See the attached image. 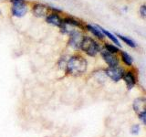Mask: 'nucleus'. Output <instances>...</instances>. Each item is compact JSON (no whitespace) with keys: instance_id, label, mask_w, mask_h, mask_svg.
<instances>
[{"instance_id":"nucleus-1","label":"nucleus","mask_w":146,"mask_h":137,"mask_svg":"<svg viewBox=\"0 0 146 137\" xmlns=\"http://www.w3.org/2000/svg\"><path fill=\"white\" fill-rule=\"evenodd\" d=\"M87 70V61L80 55H74L66 64V71L72 76H80Z\"/></svg>"},{"instance_id":"nucleus-2","label":"nucleus","mask_w":146,"mask_h":137,"mask_svg":"<svg viewBox=\"0 0 146 137\" xmlns=\"http://www.w3.org/2000/svg\"><path fill=\"white\" fill-rule=\"evenodd\" d=\"M80 49H81L90 57H95L100 52V48L97 41H95V39L90 38V37L84 36Z\"/></svg>"},{"instance_id":"nucleus-3","label":"nucleus","mask_w":146,"mask_h":137,"mask_svg":"<svg viewBox=\"0 0 146 137\" xmlns=\"http://www.w3.org/2000/svg\"><path fill=\"white\" fill-rule=\"evenodd\" d=\"M11 12L14 17H22L29 11V6L25 0H10Z\"/></svg>"},{"instance_id":"nucleus-4","label":"nucleus","mask_w":146,"mask_h":137,"mask_svg":"<svg viewBox=\"0 0 146 137\" xmlns=\"http://www.w3.org/2000/svg\"><path fill=\"white\" fill-rule=\"evenodd\" d=\"M124 72H125L124 68L119 65L113 66V67H108L106 70H105V74L114 82H118L121 80H122Z\"/></svg>"},{"instance_id":"nucleus-5","label":"nucleus","mask_w":146,"mask_h":137,"mask_svg":"<svg viewBox=\"0 0 146 137\" xmlns=\"http://www.w3.org/2000/svg\"><path fill=\"white\" fill-rule=\"evenodd\" d=\"M68 35H70L68 45H70L71 48L75 49H80L81 42H82V39H83L84 36H82V34L80 33V31L77 30V29H74L73 31H71Z\"/></svg>"},{"instance_id":"nucleus-6","label":"nucleus","mask_w":146,"mask_h":137,"mask_svg":"<svg viewBox=\"0 0 146 137\" xmlns=\"http://www.w3.org/2000/svg\"><path fill=\"white\" fill-rule=\"evenodd\" d=\"M102 57L104 59V61L107 63L109 67H113V66H118L119 65V59L116 56V54H113L110 52L106 49H102L100 50Z\"/></svg>"},{"instance_id":"nucleus-7","label":"nucleus","mask_w":146,"mask_h":137,"mask_svg":"<svg viewBox=\"0 0 146 137\" xmlns=\"http://www.w3.org/2000/svg\"><path fill=\"white\" fill-rule=\"evenodd\" d=\"M122 80L125 81L127 89L131 90L136 84V76L134 74V72L132 70H128L124 72V75L122 77Z\"/></svg>"},{"instance_id":"nucleus-8","label":"nucleus","mask_w":146,"mask_h":137,"mask_svg":"<svg viewBox=\"0 0 146 137\" xmlns=\"http://www.w3.org/2000/svg\"><path fill=\"white\" fill-rule=\"evenodd\" d=\"M48 11V7L43 4H35L32 7V13L33 15L38 17H43L47 16V13Z\"/></svg>"},{"instance_id":"nucleus-9","label":"nucleus","mask_w":146,"mask_h":137,"mask_svg":"<svg viewBox=\"0 0 146 137\" xmlns=\"http://www.w3.org/2000/svg\"><path fill=\"white\" fill-rule=\"evenodd\" d=\"M46 21H47L48 24L56 27H60V25L62 24V18L59 17L58 13H54V12H51L48 15H47Z\"/></svg>"},{"instance_id":"nucleus-10","label":"nucleus","mask_w":146,"mask_h":137,"mask_svg":"<svg viewBox=\"0 0 146 137\" xmlns=\"http://www.w3.org/2000/svg\"><path fill=\"white\" fill-rule=\"evenodd\" d=\"M145 104H146V100L143 97H139L136 98L133 100V103H132V108H133L134 112L139 113L143 111H145Z\"/></svg>"},{"instance_id":"nucleus-11","label":"nucleus","mask_w":146,"mask_h":137,"mask_svg":"<svg viewBox=\"0 0 146 137\" xmlns=\"http://www.w3.org/2000/svg\"><path fill=\"white\" fill-rule=\"evenodd\" d=\"M86 29H88L91 34L95 36L96 38H98L99 39H104V35L102 33V31L99 29V27L97 26H92V25H87Z\"/></svg>"},{"instance_id":"nucleus-12","label":"nucleus","mask_w":146,"mask_h":137,"mask_svg":"<svg viewBox=\"0 0 146 137\" xmlns=\"http://www.w3.org/2000/svg\"><path fill=\"white\" fill-rule=\"evenodd\" d=\"M62 21L64 23H66V24L68 25H70L73 27H75V29H82V24H81V22L79 21V20H77L76 18L74 17H65L64 19H62Z\"/></svg>"},{"instance_id":"nucleus-13","label":"nucleus","mask_w":146,"mask_h":137,"mask_svg":"<svg viewBox=\"0 0 146 137\" xmlns=\"http://www.w3.org/2000/svg\"><path fill=\"white\" fill-rule=\"evenodd\" d=\"M97 27H99V29H100V31H102V33L104 36L108 37V38H109L110 39H111L116 46H118V47H121V43H120V41L118 40V39H117V37H116V36H114L113 34L111 33V32H109L108 30L104 29L103 27H100V26H97Z\"/></svg>"},{"instance_id":"nucleus-14","label":"nucleus","mask_w":146,"mask_h":137,"mask_svg":"<svg viewBox=\"0 0 146 137\" xmlns=\"http://www.w3.org/2000/svg\"><path fill=\"white\" fill-rule=\"evenodd\" d=\"M121 61L124 62L125 65L128 67H131L132 63H133V59H132L131 55H129L125 51H121Z\"/></svg>"},{"instance_id":"nucleus-15","label":"nucleus","mask_w":146,"mask_h":137,"mask_svg":"<svg viewBox=\"0 0 146 137\" xmlns=\"http://www.w3.org/2000/svg\"><path fill=\"white\" fill-rule=\"evenodd\" d=\"M116 37H118L119 39H121L123 42H124L126 45L129 46V47H131V48H136L137 47V44H136L135 41H133L132 39H129L126 36H122V35H120V34H116Z\"/></svg>"},{"instance_id":"nucleus-16","label":"nucleus","mask_w":146,"mask_h":137,"mask_svg":"<svg viewBox=\"0 0 146 137\" xmlns=\"http://www.w3.org/2000/svg\"><path fill=\"white\" fill-rule=\"evenodd\" d=\"M104 49H106L107 50H109L110 52H111L113 54H116L120 51V49L117 47V46H114L112 44H109V43H105Z\"/></svg>"},{"instance_id":"nucleus-17","label":"nucleus","mask_w":146,"mask_h":137,"mask_svg":"<svg viewBox=\"0 0 146 137\" xmlns=\"http://www.w3.org/2000/svg\"><path fill=\"white\" fill-rule=\"evenodd\" d=\"M131 134H133V135H137L140 134V131H141V126L140 124H138V123H135V124H133L131 127Z\"/></svg>"},{"instance_id":"nucleus-18","label":"nucleus","mask_w":146,"mask_h":137,"mask_svg":"<svg viewBox=\"0 0 146 137\" xmlns=\"http://www.w3.org/2000/svg\"><path fill=\"white\" fill-rule=\"evenodd\" d=\"M138 118H139V120H141V123H143V125L146 124V112H145V111L139 112L138 113Z\"/></svg>"},{"instance_id":"nucleus-19","label":"nucleus","mask_w":146,"mask_h":137,"mask_svg":"<svg viewBox=\"0 0 146 137\" xmlns=\"http://www.w3.org/2000/svg\"><path fill=\"white\" fill-rule=\"evenodd\" d=\"M139 12L141 14V17H143V18H145L146 17V6H145V5H143V6L140 7Z\"/></svg>"},{"instance_id":"nucleus-20","label":"nucleus","mask_w":146,"mask_h":137,"mask_svg":"<svg viewBox=\"0 0 146 137\" xmlns=\"http://www.w3.org/2000/svg\"><path fill=\"white\" fill-rule=\"evenodd\" d=\"M0 15H1V10H0Z\"/></svg>"}]
</instances>
